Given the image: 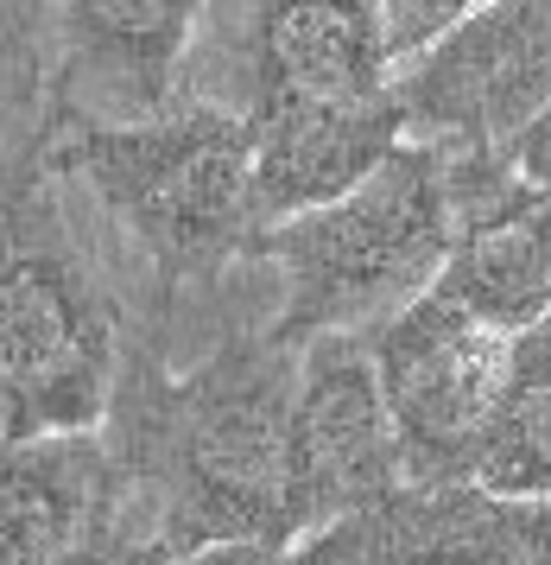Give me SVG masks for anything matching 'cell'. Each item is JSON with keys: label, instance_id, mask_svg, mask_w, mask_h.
Returning <instances> with one entry per match:
<instances>
[{"label": "cell", "instance_id": "obj_1", "mask_svg": "<svg viewBox=\"0 0 551 565\" xmlns=\"http://www.w3.org/2000/svg\"><path fill=\"white\" fill-rule=\"evenodd\" d=\"M292 407L299 350L267 324L223 331L191 369L165 337L133 324L101 445L127 509L172 559L209 546H299L292 527Z\"/></svg>", "mask_w": 551, "mask_h": 565}, {"label": "cell", "instance_id": "obj_2", "mask_svg": "<svg viewBox=\"0 0 551 565\" xmlns=\"http://www.w3.org/2000/svg\"><path fill=\"white\" fill-rule=\"evenodd\" d=\"M57 179H76L127 248L147 260V331L165 337L177 299L209 292L235 260H253V134L248 115L216 103L172 108L147 128L57 134Z\"/></svg>", "mask_w": 551, "mask_h": 565}, {"label": "cell", "instance_id": "obj_3", "mask_svg": "<svg viewBox=\"0 0 551 565\" xmlns=\"http://www.w3.org/2000/svg\"><path fill=\"white\" fill-rule=\"evenodd\" d=\"M451 255V184L444 153L406 140L343 204L292 216L253 242V260L279 274V311L267 331L285 350L317 337H368L419 306Z\"/></svg>", "mask_w": 551, "mask_h": 565}, {"label": "cell", "instance_id": "obj_4", "mask_svg": "<svg viewBox=\"0 0 551 565\" xmlns=\"http://www.w3.org/2000/svg\"><path fill=\"white\" fill-rule=\"evenodd\" d=\"M127 311L57 184L0 216V445L101 433L127 362Z\"/></svg>", "mask_w": 551, "mask_h": 565}, {"label": "cell", "instance_id": "obj_5", "mask_svg": "<svg viewBox=\"0 0 551 565\" xmlns=\"http://www.w3.org/2000/svg\"><path fill=\"white\" fill-rule=\"evenodd\" d=\"M368 350L400 433L406 483H476V458L501 407L514 337L482 324L476 311L451 306L444 292H425L419 306L368 331Z\"/></svg>", "mask_w": 551, "mask_h": 565}, {"label": "cell", "instance_id": "obj_6", "mask_svg": "<svg viewBox=\"0 0 551 565\" xmlns=\"http://www.w3.org/2000/svg\"><path fill=\"white\" fill-rule=\"evenodd\" d=\"M393 96L406 134L444 153H507L551 108V0L469 7Z\"/></svg>", "mask_w": 551, "mask_h": 565}, {"label": "cell", "instance_id": "obj_7", "mask_svg": "<svg viewBox=\"0 0 551 565\" xmlns=\"http://www.w3.org/2000/svg\"><path fill=\"white\" fill-rule=\"evenodd\" d=\"M400 489L406 458L368 337L304 343L299 407H292V527H299V540L324 534Z\"/></svg>", "mask_w": 551, "mask_h": 565}, {"label": "cell", "instance_id": "obj_8", "mask_svg": "<svg viewBox=\"0 0 551 565\" xmlns=\"http://www.w3.org/2000/svg\"><path fill=\"white\" fill-rule=\"evenodd\" d=\"M203 7L76 0L57 7V134L147 128L191 103Z\"/></svg>", "mask_w": 551, "mask_h": 565}, {"label": "cell", "instance_id": "obj_9", "mask_svg": "<svg viewBox=\"0 0 551 565\" xmlns=\"http://www.w3.org/2000/svg\"><path fill=\"white\" fill-rule=\"evenodd\" d=\"M444 184L451 255L431 292L476 311L501 337L551 324V191L520 179L507 153H444Z\"/></svg>", "mask_w": 551, "mask_h": 565}, {"label": "cell", "instance_id": "obj_10", "mask_svg": "<svg viewBox=\"0 0 551 565\" xmlns=\"http://www.w3.org/2000/svg\"><path fill=\"white\" fill-rule=\"evenodd\" d=\"M292 565H551V502H501L476 483H406L299 540Z\"/></svg>", "mask_w": 551, "mask_h": 565}, {"label": "cell", "instance_id": "obj_11", "mask_svg": "<svg viewBox=\"0 0 551 565\" xmlns=\"http://www.w3.org/2000/svg\"><path fill=\"white\" fill-rule=\"evenodd\" d=\"M248 134H253L260 235L324 204H343L412 140L400 96H375V103H260L248 108Z\"/></svg>", "mask_w": 551, "mask_h": 565}, {"label": "cell", "instance_id": "obj_12", "mask_svg": "<svg viewBox=\"0 0 551 565\" xmlns=\"http://www.w3.org/2000/svg\"><path fill=\"white\" fill-rule=\"evenodd\" d=\"M121 509L127 489L101 433L0 445V565L71 559Z\"/></svg>", "mask_w": 551, "mask_h": 565}, {"label": "cell", "instance_id": "obj_13", "mask_svg": "<svg viewBox=\"0 0 551 565\" xmlns=\"http://www.w3.org/2000/svg\"><path fill=\"white\" fill-rule=\"evenodd\" d=\"M57 184V7L0 0V216Z\"/></svg>", "mask_w": 551, "mask_h": 565}, {"label": "cell", "instance_id": "obj_14", "mask_svg": "<svg viewBox=\"0 0 551 565\" xmlns=\"http://www.w3.org/2000/svg\"><path fill=\"white\" fill-rule=\"evenodd\" d=\"M476 489L501 502H551V324L514 337L501 407L476 458Z\"/></svg>", "mask_w": 551, "mask_h": 565}, {"label": "cell", "instance_id": "obj_15", "mask_svg": "<svg viewBox=\"0 0 551 565\" xmlns=\"http://www.w3.org/2000/svg\"><path fill=\"white\" fill-rule=\"evenodd\" d=\"M57 565H177V559L165 553V540L152 534L140 514L121 509L115 521H101L96 534L83 540L71 559H57Z\"/></svg>", "mask_w": 551, "mask_h": 565}, {"label": "cell", "instance_id": "obj_16", "mask_svg": "<svg viewBox=\"0 0 551 565\" xmlns=\"http://www.w3.org/2000/svg\"><path fill=\"white\" fill-rule=\"evenodd\" d=\"M507 159H514V172H520V179H532L539 191H551V108L532 121L527 134H520V140H514V147H507Z\"/></svg>", "mask_w": 551, "mask_h": 565}, {"label": "cell", "instance_id": "obj_17", "mask_svg": "<svg viewBox=\"0 0 551 565\" xmlns=\"http://www.w3.org/2000/svg\"><path fill=\"white\" fill-rule=\"evenodd\" d=\"M177 565H292L285 546H209V553H191Z\"/></svg>", "mask_w": 551, "mask_h": 565}]
</instances>
